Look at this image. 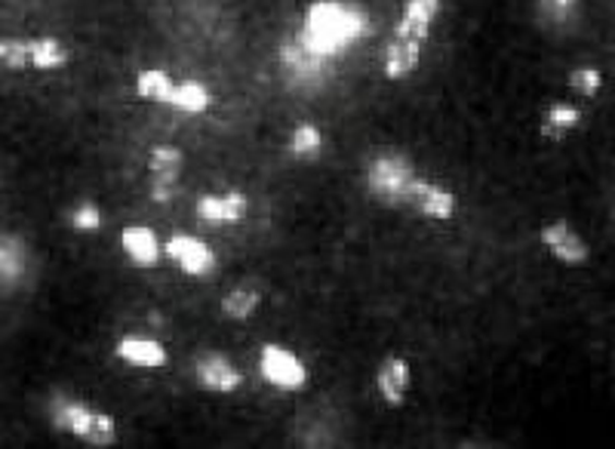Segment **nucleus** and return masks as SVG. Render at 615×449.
Listing matches in <instances>:
<instances>
[{
    "mask_svg": "<svg viewBox=\"0 0 615 449\" xmlns=\"http://www.w3.org/2000/svg\"><path fill=\"white\" fill-rule=\"evenodd\" d=\"M28 59H32V69L56 71L69 62V50L56 37H32L28 40Z\"/></svg>",
    "mask_w": 615,
    "mask_h": 449,
    "instance_id": "obj_17",
    "label": "nucleus"
},
{
    "mask_svg": "<svg viewBox=\"0 0 615 449\" xmlns=\"http://www.w3.org/2000/svg\"><path fill=\"white\" fill-rule=\"evenodd\" d=\"M28 275V250L16 234H0V287L13 290Z\"/></svg>",
    "mask_w": 615,
    "mask_h": 449,
    "instance_id": "obj_16",
    "label": "nucleus"
},
{
    "mask_svg": "<svg viewBox=\"0 0 615 449\" xmlns=\"http://www.w3.org/2000/svg\"><path fill=\"white\" fill-rule=\"evenodd\" d=\"M209 102H213V96H209V89L201 81H182V84L172 87L170 105L179 108V111H185V114H204Z\"/></svg>",
    "mask_w": 615,
    "mask_h": 449,
    "instance_id": "obj_18",
    "label": "nucleus"
},
{
    "mask_svg": "<svg viewBox=\"0 0 615 449\" xmlns=\"http://www.w3.org/2000/svg\"><path fill=\"white\" fill-rule=\"evenodd\" d=\"M164 253L170 256L189 277H209L216 271V253L204 241L191 238V234H176L164 243Z\"/></svg>",
    "mask_w": 615,
    "mask_h": 449,
    "instance_id": "obj_6",
    "label": "nucleus"
},
{
    "mask_svg": "<svg viewBox=\"0 0 615 449\" xmlns=\"http://www.w3.org/2000/svg\"><path fill=\"white\" fill-rule=\"evenodd\" d=\"M69 222L74 231H99L102 228V209L84 201V204H77V207L71 209Z\"/></svg>",
    "mask_w": 615,
    "mask_h": 449,
    "instance_id": "obj_24",
    "label": "nucleus"
},
{
    "mask_svg": "<svg viewBox=\"0 0 615 449\" xmlns=\"http://www.w3.org/2000/svg\"><path fill=\"white\" fill-rule=\"evenodd\" d=\"M321 145H324V136H321V130H317L314 123H299V126L292 130L290 151L296 157L317 155V151H321Z\"/></svg>",
    "mask_w": 615,
    "mask_h": 449,
    "instance_id": "obj_22",
    "label": "nucleus"
},
{
    "mask_svg": "<svg viewBox=\"0 0 615 449\" xmlns=\"http://www.w3.org/2000/svg\"><path fill=\"white\" fill-rule=\"evenodd\" d=\"M148 170H152V197L157 204H167L176 191V179L182 173V151L172 145H157L148 157Z\"/></svg>",
    "mask_w": 615,
    "mask_h": 449,
    "instance_id": "obj_8",
    "label": "nucleus"
},
{
    "mask_svg": "<svg viewBox=\"0 0 615 449\" xmlns=\"http://www.w3.org/2000/svg\"><path fill=\"white\" fill-rule=\"evenodd\" d=\"M258 302H262V295H258L256 287L240 283V287H234V290L222 299V312L225 317H231V320H250V317L258 312Z\"/></svg>",
    "mask_w": 615,
    "mask_h": 449,
    "instance_id": "obj_19",
    "label": "nucleus"
},
{
    "mask_svg": "<svg viewBox=\"0 0 615 449\" xmlns=\"http://www.w3.org/2000/svg\"><path fill=\"white\" fill-rule=\"evenodd\" d=\"M579 0H539V13L551 22H564Z\"/></svg>",
    "mask_w": 615,
    "mask_h": 449,
    "instance_id": "obj_26",
    "label": "nucleus"
},
{
    "mask_svg": "<svg viewBox=\"0 0 615 449\" xmlns=\"http://www.w3.org/2000/svg\"><path fill=\"white\" fill-rule=\"evenodd\" d=\"M542 243L547 246V253L564 265H581L588 262V246L579 238V231L569 222H554L542 231Z\"/></svg>",
    "mask_w": 615,
    "mask_h": 449,
    "instance_id": "obj_10",
    "label": "nucleus"
},
{
    "mask_svg": "<svg viewBox=\"0 0 615 449\" xmlns=\"http://www.w3.org/2000/svg\"><path fill=\"white\" fill-rule=\"evenodd\" d=\"M437 10H441V0H407L403 16L397 22L391 44L385 50V74L391 81H403L415 71Z\"/></svg>",
    "mask_w": 615,
    "mask_h": 449,
    "instance_id": "obj_2",
    "label": "nucleus"
},
{
    "mask_svg": "<svg viewBox=\"0 0 615 449\" xmlns=\"http://www.w3.org/2000/svg\"><path fill=\"white\" fill-rule=\"evenodd\" d=\"M246 197L240 191H225V194H206L197 201V216L209 225H234L246 216Z\"/></svg>",
    "mask_w": 615,
    "mask_h": 449,
    "instance_id": "obj_12",
    "label": "nucleus"
},
{
    "mask_svg": "<svg viewBox=\"0 0 615 449\" xmlns=\"http://www.w3.org/2000/svg\"><path fill=\"white\" fill-rule=\"evenodd\" d=\"M258 376L277 391H302L308 385V366L290 348L268 342L258 351Z\"/></svg>",
    "mask_w": 615,
    "mask_h": 449,
    "instance_id": "obj_5",
    "label": "nucleus"
},
{
    "mask_svg": "<svg viewBox=\"0 0 615 449\" xmlns=\"http://www.w3.org/2000/svg\"><path fill=\"white\" fill-rule=\"evenodd\" d=\"M280 62H284L287 74L296 81V87H314V84H321V77L326 74V59L311 56L299 44H287L284 52H280Z\"/></svg>",
    "mask_w": 615,
    "mask_h": 449,
    "instance_id": "obj_14",
    "label": "nucleus"
},
{
    "mask_svg": "<svg viewBox=\"0 0 615 449\" xmlns=\"http://www.w3.org/2000/svg\"><path fill=\"white\" fill-rule=\"evenodd\" d=\"M579 108L576 105H566V102H554L547 108V118H545V126H542V133L551 138L564 136L566 130H572L576 123H579Z\"/></svg>",
    "mask_w": 615,
    "mask_h": 449,
    "instance_id": "obj_21",
    "label": "nucleus"
},
{
    "mask_svg": "<svg viewBox=\"0 0 615 449\" xmlns=\"http://www.w3.org/2000/svg\"><path fill=\"white\" fill-rule=\"evenodd\" d=\"M412 209H419L427 219H437V222H449L456 216V194L437 182H427L422 179L419 182V191H415V201H412Z\"/></svg>",
    "mask_w": 615,
    "mask_h": 449,
    "instance_id": "obj_15",
    "label": "nucleus"
},
{
    "mask_svg": "<svg viewBox=\"0 0 615 449\" xmlns=\"http://www.w3.org/2000/svg\"><path fill=\"white\" fill-rule=\"evenodd\" d=\"M50 422L59 432L86 440L89 447H111L118 440V422L111 415L99 413L86 406L84 400H74L69 395H56L50 400Z\"/></svg>",
    "mask_w": 615,
    "mask_h": 449,
    "instance_id": "obj_3",
    "label": "nucleus"
},
{
    "mask_svg": "<svg viewBox=\"0 0 615 449\" xmlns=\"http://www.w3.org/2000/svg\"><path fill=\"white\" fill-rule=\"evenodd\" d=\"M120 246H123V253L130 256L133 265L138 268H154L160 256H164V246L157 241V234H154L148 225H130V228H123L120 231Z\"/></svg>",
    "mask_w": 615,
    "mask_h": 449,
    "instance_id": "obj_11",
    "label": "nucleus"
},
{
    "mask_svg": "<svg viewBox=\"0 0 615 449\" xmlns=\"http://www.w3.org/2000/svg\"><path fill=\"white\" fill-rule=\"evenodd\" d=\"M172 77L167 71L160 69H145L138 71L136 77V93L142 99H152V102H167L170 105V96H172Z\"/></svg>",
    "mask_w": 615,
    "mask_h": 449,
    "instance_id": "obj_20",
    "label": "nucleus"
},
{
    "mask_svg": "<svg viewBox=\"0 0 615 449\" xmlns=\"http://www.w3.org/2000/svg\"><path fill=\"white\" fill-rule=\"evenodd\" d=\"M370 32V22L358 3L348 0H314L308 7L305 25L299 32V47L317 59H333Z\"/></svg>",
    "mask_w": 615,
    "mask_h": 449,
    "instance_id": "obj_1",
    "label": "nucleus"
},
{
    "mask_svg": "<svg viewBox=\"0 0 615 449\" xmlns=\"http://www.w3.org/2000/svg\"><path fill=\"white\" fill-rule=\"evenodd\" d=\"M600 84H603V77H600L598 69H576L569 74V87L576 89L579 96H584V99L598 96Z\"/></svg>",
    "mask_w": 615,
    "mask_h": 449,
    "instance_id": "obj_25",
    "label": "nucleus"
},
{
    "mask_svg": "<svg viewBox=\"0 0 615 449\" xmlns=\"http://www.w3.org/2000/svg\"><path fill=\"white\" fill-rule=\"evenodd\" d=\"M422 175L415 173L410 157L397 155V151H385L378 155L370 170H366V189L370 194L388 204V207H412V194Z\"/></svg>",
    "mask_w": 615,
    "mask_h": 449,
    "instance_id": "obj_4",
    "label": "nucleus"
},
{
    "mask_svg": "<svg viewBox=\"0 0 615 449\" xmlns=\"http://www.w3.org/2000/svg\"><path fill=\"white\" fill-rule=\"evenodd\" d=\"M0 65L13 71L32 69V59H28V40H19V37H3L0 40Z\"/></svg>",
    "mask_w": 615,
    "mask_h": 449,
    "instance_id": "obj_23",
    "label": "nucleus"
},
{
    "mask_svg": "<svg viewBox=\"0 0 615 449\" xmlns=\"http://www.w3.org/2000/svg\"><path fill=\"white\" fill-rule=\"evenodd\" d=\"M114 354L123 363L136 366V369H160L170 361L167 348L160 345L157 339H152V336H123L114 345Z\"/></svg>",
    "mask_w": 615,
    "mask_h": 449,
    "instance_id": "obj_9",
    "label": "nucleus"
},
{
    "mask_svg": "<svg viewBox=\"0 0 615 449\" xmlns=\"http://www.w3.org/2000/svg\"><path fill=\"white\" fill-rule=\"evenodd\" d=\"M410 381V363L403 361V357H385V361H382V366H378L376 373V385L378 395H382V400H385L388 406H400V403L407 400Z\"/></svg>",
    "mask_w": 615,
    "mask_h": 449,
    "instance_id": "obj_13",
    "label": "nucleus"
},
{
    "mask_svg": "<svg viewBox=\"0 0 615 449\" xmlns=\"http://www.w3.org/2000/svg\"><path fill=\"white\" fill-rule=\"evenodd\" d=\"M194 376L213 395H234L243 385V373L225 354H216V351H209L194 363Z\"/></svg>",
    "mask_w": 615,
    "mask_h": 449,
    "instance_id": "obj_7",
    "label": "nucleus"
}]
</instances>
